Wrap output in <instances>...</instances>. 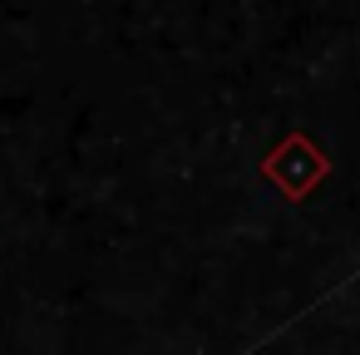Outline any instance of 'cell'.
Segmentation results:
<instances>
[{"mask_svg":"<svg viewBox=\"0 0 360 355\" xmlns=\"http://www.w3.org/2000/svg\"><path fill=\"white\" fill-rule=\"evenodd\" d=\"M262 178H266L286 202H306V198L330 178V158H326V148H316V143L296 129V134H286V138L262 158Z\"/></svg>","mask_w":360,"mask_h":355,"instance_id":"1","label":"cell"}]
</instances>
